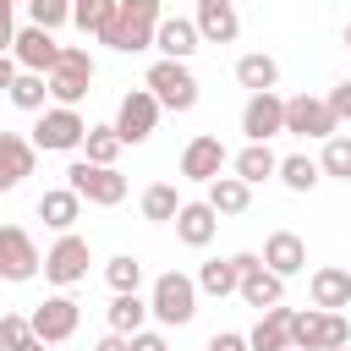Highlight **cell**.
Instances as JSON below:
<instances>
[{
    "instance_id": "obj_1",
    "label": "cell",
    "mask_w": 351,
    "mask_h": 351,
    "mask_svg": "<svg viewBox=\"0 0 351 351\" xmlns=\"http://www.w3.org/2000/svg\"><path fill=\"white\" fill-rule=\"evenodd\" d=\"M159 0H115V16L93 33L99 44H110L115 55H137L154 44V27H159Z\"/></svg>"
},
{
    "instance_id": "obj_2",
    "label": "cell",
    "mask_w": 351,
    "mask_h": 351,
    "mask_svg": "<svg viewBox=\"0 0 351 351\" xmlns=\"http://www.w3.org/2000/svg\"><path fill=\"white\" fill-rule=\"evenodd\" d=\"M148 318H159V324H192L197 318V280L192 274H181V269H165L159 280H154V291H148Z\"/></svg>"
},
{
    "instance_id": "obj_3",
    "label": "cell",
    "mask_w": 351,
    "mask_h": 351,
    "mask_svg": "<svg viewBox=\"0 0 351 351\" xmlns=\"http://www.w3.org/2000/svg\"><path fill=\"white\" fill-rule=\"evenodd\" d=\"M44 82H49V99H55V104L77 110V104L88 99V82H93V55H88L82 44H60V60H55V71H49Z\"/></svg>"
},
{
    "instance_id": "obj_4",
    "label": "cell",
    "mask_w": 351,
    "mask_h": 351,
    "mask_svg": "<svg viewBox=\"0 0 351 351\" xmlns=\"http://www.w3.org/2000/svg\"><path fill=\"white\" fill-rule=\"evenodd\" d=\"M340 346H351V324L340 313L307 307L291 318V351H340Z\"/></svg>"
},
{
    "instance_id": "obj_5",
    "label": "cell",
    "mask_w": 351,
    "mask_h": 351,
    "mask_svg": "<svg viewBox=\"0 0 351 351\" xmlns=\"http://www.w3.org/2000/svg\"><path fill=\"white\" fill-rule=\"evenodd\" d=\"M148 93L159 99V110L186 115V110L197 104V77L186 71V60H154V66H148Z\"/></svg>"
},
{
    "instance_id": "obj_6",
    "label": "cell",
    "mask_w": 351,
    "mask_h": 351,
    "mask_svg": "<svg viewBox=\"0 0 351 351\" xmlns=\"http://www.w3.org/2000/svg\"><path fill=\"white\" fill-rule=\"evenodd\" d=\"M66 186H71L82 203H99V208H115V203L126 197V176H121L115 165H88V159H77V165L66 170Z\"/></svg>"
},
{
    "instance_id": "obj_7",
    "label": "cell",
    "mask_w": 351,
    "mask_h": 351,
    "mask_svg": "<svg viewBox=\"0 0 351 351\" xmlns=\"http://www.w3.org/2000/svg\"><path fill=\"white\" fill-rule=\"evenodd\" d=\"M82 137H88V121H82L77 110H66V104H55V110H38L33 148H44V154H71V148H82Z\"/></svg>"
},
{
    "instance_id": "obj_8",
    "label": "cell",
    "mask_w": 351,
    "mask_h": 351,
    "mask_svg": "<svg viewBox=\"0 0 351 351\" xmlns=\"http://www.w3.org/2000/svg\"><path fill=\"white\" fill-rule=\"evenodd\" d=\"M154 126H159V99H154L148 88H132V93L121 99V110H115V137L137 148V143L154 137Z\"/></svg>"
},
{
    "instance_id": "obj_9",
    "label": "cell",
    "mask_w": 351,
    "mask_h": 351,
    "mask_svg": "<svg viewBox=\"0 0 351 351\" xmlns=\"http://www.w3.org/2000/svg\"><path fill=\"white\" fill-rule=\"evenodd\" d=\"M285 132L291 137H335L340 132V121H335V110H329V99H313V93H296V99H285Z\"/></svg>"
},
{
    "instance_id": "obj_10",
    "label": "cell",
    "mask_w": 351,
    "mask_h": 351,
    "mask_svg": "<svg viewBox=\"0 0 351 351\" xmlns=\"http://www.w3.org/2000/svg\"><path fill=\"white\" fill-rule=\"evenodd\" d=\"M38 269H44V258H38L33 236H27L22 225H0V280L22 285V280H33Z\"/></svg>"
},
{
    "instance_id": "obj_11",
    "label": "cell",
    "mask_w": 351,
    "mask_h": 351,
    "mask_svg": "<svg viewBox=\"0 0 351 351\" xmlns=\"http://www.w3.org/2000/svg\"><path fill=\"white\" fill-rule=\"evenodd\" d=\"M77 318H82V307H77L71 296H49V302H38V307H33L27 329H33V340L60 346V340H71V335H77Z\"/></svg>"
},
{
    "instance_id": "obj_12",
    "label": "cell",
    "mask_w": 351,
    "mask_h": 351,
    "mask_svg": "<svg viewBox=\"0 0 351 351\" xmlns=\"http://www.w3.org/2000/svg\"><path fill=\"white\" fill-rule=\"evenodd\" d=\"M11 60H16V71H38V77H49L55 71V60H60V44H55V33H44V27H16V38H11Z\"/></svg>"
},
{
    "instance_id": "obj_13",
    "label": "cell",
    "mask_w": 351,
    "mask_h": 351,
    "mask_svg": "<svg viewBox=\"0 0 351 351\" xmlns=\"http://www.w3.org/2000/svg\"><path fill=\"white\" fill-rule=\"evenodd\" d=\"M44 280H55L60 291L77 285V280H88V241H82L77 230H66V236L44 252Z\"/></svg>"
},
{
    "instance_id": "obj_14",
    "label": "cell",
    "mask_w": 351,
    "mask_h": 351,
    "mask_svg": "<svg viewBox=\"0 0 351 351\" xmlns=\"http://www.w3.org/2000/svg\"><path fill=\"white\" fill-rule=\"evenodd\" d=\"M241 132L247 143H269L285 132V99L269 88V93H247V110H241Z\"/></svg>"
},
{
    "instance_id": "obj_15",
    "label": "cell",
    "mask_w": 351,
    "mask_h": 351,
    "mask_svg": "<svg viewBox=\"0 0 351 351\" xmlns=\"http://www.w3.org/2000/svg\"><path fill=\"white\" fill-rule=\"evenodd\" d=\"M225 165H230V154H225V143H219L214 132H203V137H192V143L181 148V176H186V181H203V186H208Z\"/></svg>"
},
{
    "instance_id": "obj_16",
    "label": "cell",
    "mask_w": 351,
    "mask_h": 351,
    "mask_svg": "<svg viewBox=\"0 0 351 351\" xmlns=\"http://www.w3.org/2000/svg\"><path fill=\"white\" fill-rule=\"evenodd\" d=\"M192 27H197L203 44H236V33H241V22H236V0H197Z\"/></svg>"
},
{
    "instance_id": "obj_17",
    "label": "cell",
    "mask_w": 351,
    "mask_h": 351,
    "mask_svg": "<svg viewBox=\"0 0 351 351\" xmlns=\"http://www.w3.org/2000/svg\"><path fill=\"white\" fill-rule=\"evenodd\" d=\"M263 269L280 274V280L302 274V269H307V241H302L296 230H274V236L263 241Z\"/></svg>"
},
{
    "instance_id": "obj_18",
    "label": "cell",
    "mask_w": 351,
    "mask_h": 351,
    "mask_svg": "<svg viewBox=\"0 0 351 351\" xmlns=\"http://www.w3.org/2000/svg\"><path fill=\"white\" fill-rule=\"evenodd\" d=\"M197 27L186 22V16H159V27H154V49H159V60H192L197 55Z\"/></svg>"
},
{
    "instance_id": "obj_19",
    "label": "cell",
    "mask_w": 351,
    "mask_h": 351,
    "mask_svg": "<svg viewBox=\"0 0 351 351\" xmlns=\"http://www.w3.org/2000/svg\"><path fill=\"white\" fill-rule=\"evenodd\" d=\"M307 296H313V307H324V313H340V307H351V269H335V263L313 269V280H307Z\"/></svg>"
},
{
    "instance_id": "obj_20",
    "label": "cell",
    "mask_w": 351,
    "mask_h": 351,
    "mask_svg": "<svg viewBox=\"0 0 351 351\" xmlns=\"http://www.w3.org/2000/svg\"><path fill=\"white\" fill-rule=\"evenodd\" d=\"M236 296H241L247 307H258V313H263V307H280V302H285V280H280V274H269V269H263V258H258L252 269H241Z\"/></svg>"
},
{
    "instance_id": "obj_21",
    "label": "cell",
    "mask_w": 351,
    "mask_h": 351,
    "mask_svg": "<svg viewBox=\"0 0 351 351\" xmlns=\"http://www.w3.org/2000/svg\"><path fill=\"white\" fill-rule=\"evenodd\" d=\"M33 154L38 148L22 132H0V192L22 186V176H33Z\"/></svg>"
},
{
    "instance_id": "obj_22",
    "label": "cell",
    "mask_w": 351,
    "mask_h": 351,
    "mask_svg": "<svg viewBox=\"0 0 351 351\" xmlns=\"http://www.w3.org/2000/svg\"><path fill=\"white\" fill-rule=\"evenodd\" d=\"M291 307L280 302V307H263V318H258V329L247 335V351H291Z\"/></svg>"
},
{
    "instance_id": "obj_23",
    "label": "cell",
    "mask_w": 351,
    "mask_h": 351,
    "mask_svg": "<svg viewBox=\"0 0 351 351\" xmlns=\"http://www.w3.org/2000/svg\"><path fill=\"white\" fill-rule=\"evenodd\" d=\"M170 225H176V236H181L186 247H208V241H214V230H219V214H214L208 203H181Z\"/></svg>"
},
{
    "instance_id": "obj_24",
    "label": "cell",
    "mask_w": 351,
    "mask_h": 351,
    "mask_svg": "<svg viewBox=\"0 0 351 351\" xmlns=\"http://www.w3.org/2000/svg\"><path fill=\"white\" fill-rule=\"evenodd\" d=\"M38 219H44L49 230H60V236H66V230L82 219V197H77L71 186H49V192L38 197Z\"/></svg>"
},
{
    "instance_id": "obj_25",
    "label": "cell",
    "mask_w": 351,
    "mask_h": 351,
    "mask_svg": "<svg viewBox=\"0 0 351 351\" xmlns=\"http://www.w3.org/2000/svg\"><path fill=\"white\" fill-rule=\"evenodd\" d=\"M230 170H236V181L258 186V181H269V176L280 170V159H274V148H269V143H247V148L230 159Z\"/></svg>"
},
{
    "instance_id": "obj_26",
    "label": "cell",
    "mask_w": 351,
    "mask_h": 351,
    "mask_svg": "<svg viewBox=\"0 0 351 351\" xmlns=\"http://www.w3.org/2000/svg\"><path fill=\"white\" fill-rule=\"evenodd\" d=\"M203 203H208L214 214H247V203H252V186H247V181H236V176H214Z\"/></svg>"
},
{
    "instance_id": "obj_27",
    "label": "cell",
    "mask_w": 351,
    "mask_h": 351,
    "mask_svg": "<svg viewBox=\"0 0 351 351\" xmlns=\"http://www.w3.org/2000/svg\"><path fill=\"white\" fill-rule=\"evenodd\" d=\"M236 82H241L247 93H269V88L280 82V60H274V55H241V60H236Z\"/></svg>"
},
{
    "instance_id": "obj_28",
    "label": "cell",
    "mask_w": 351,
    "mask_h": 351,
    "mask_svg": "<svg viewBox=\"0 0 351 351\" xmlns=\"http://www.w3.org/2000/svg\"><path fill=\"white\" fill-rule=\"evenodd\" d=\"M143 324H148V302H143L137 291H126V296L110 302V335H126V340H132Z\"/></svg>"
},
{
    "instance_id": "obj_29",
    "label": "cell",
    "mask_w": 351,
    "mask_h": 351,
    "mask_svg": "<svg viewBox=\"0 0 351 351\" xmlns=\"http://www.w3.org/2000/svg\"><path fill=\"white\" fill-rule=\"evenodd\" d=\"M236 285H241L236 258H214V263H203V269H197V291H203V296H230Z\"/></svg>"
},
{
    "instance_id": "obj_30",
    "label": "cell",
    "mask_w": 351,
    "mask_h": 351,
    "mask_svg": "<svg viewBox=\"0 0 351 351\" xmlns=\"http://www.w3.org/2000/svg\"><path fill=\"white\" fill-rule=\"evenodd\" d=\"M291 192H313L318 181H324V170H318V159H307V154H285L280 159V170H274Z\"/></svg>"
},
{
    "instance_id": "obj_31",
    "label": "cell",
    "mask_w": 351,
    "mask_h": 351,
    "mask_svg": "<svg viewBox=\"0 0 351 351\" xmlns=\"http://www.w3.org/2000/svg\"><path fill=\"white\" fill-rule=\"evenodd\" d=\"M121 148H126V143L115 137V126H88V137H82V159H88V165H115Z\"/></svg>"
},
{
    "instance_id": "obj_32",
    "label": "cell",
    "mask_w": 351,
    "mask_h": 351,
    "mask_svg": "<svg viewBox=\"0 0 351 351\" xmlns=\"http://www.w3.org/2000/svg\"><path fill=\"white\" fill-rule=\"evenodd\" d=\"M176 208H181V197H176V186H170V181H154V186L143 192V219L170 225V219H176Z\"/></svg>"
},
{
    "instance_id": "obj_33",
    "label": "cell",
    "mask_w": 351,
    "mask_h": 351,
    "mask_svg": "<svg viewBox=\"0 0 351 351\" xmlns=\"http://www.w3.org/2000/svg\"><path fill=\"white\" fill-rule=\"evenodd\" d=\"M5 93H11V104H16V110H44V99H49V82H44L38 71H16V82H11Z\"/></svg>"
},
{
    "instance_id": "obj_34",
    "label": "cell",
    "mask_w": 351,
    "mask_h": 351,
    "mask_svg": "<svg viewBox=\"0 0 351 351\" xmlns=\"http://www.w3.org/2000/svg\"><path fill=\"white\" fill-rule=\"evenodd\" d=\"M104 280H110V291H115V296H126V291H137V285H143V263H137L132 252H121V258H110V263H104Z\"/></svg>"
},
{
    "instance_id": "obj_35",
    "label": "cell",
    "mask_w": 351,
    "mask_h": 351,
    "mask_svg": "<svg viewBox=\"0 0 351 351\" xmlns=\"http://www.w3.org/2000/svg\"><path fill=\"white\" fill-rule=\"evenodd\" d=\"M318 170H324V176H335V181H351V137H340V132H335V137L324 143Z\"/></svg>"
},
{
    "instance_id": "obj_36",
    "label": "cell",
    "mask_w": 351,
    "mask_h": 351,
    "mask_svg": "<svg viewBox=\"0 0 351 351\" xmlns=\"http://www.w3.org/2000/svg\"><path fill=\"white\" fill-rule=\"evenodd\" d=\"M110 16H115V0H71V22L82 33H99Z\"/></svg>"
},
{
    "instance_id": "obj_37",
    "label": "cell",
    "mask_w": 351,
    "mask_h": 351,
    "mask_svg": "<svg viewBox=\"0 0 351 351\" xmlns=\"http://www.w3.org/2000/svg\"><path fill=\"white\" fill-rule=\"evenodd\" d=\"M27 16H33V27L55 33L60 22H71V0H27Z\"/></svg>"
},
{
    "instance_id": "obj_38",
    "label": "cell",
    "mask_w": 351,
    "mask_h": 351,
    "mask_svg": "<svg viewBox=\"0 0 351 351\" xmlns=\"http://www.w3.org/2000/svg\"><path fill=\"white\" fill-rule=\"evenodd\" d=\"M27 335H33V329H27V318H22V313H5V318H0V346H5V351H16Z\"/></svg>"
},
{
    "instance_id": "obj_39",
    "label": "cell",
    "mask_w": 351,
    "mask_h": 351,
    "mask_svg": "<svg viewBox=\"0 0 351 351\" xmlns=\"http://www.w3.org/2000/svg\"><path fill=\"white\" fill-rule=\"evenodd\" d=\"M16 0H0V55H11V38H16Z\"/></svg>"
},
{
    "instance_id": "obj_40",
    "label": "cell",
    "mask_w": 351,
    "mask_h": 351,
    "mask_svg": "<svg viewBox=\"0 0 351 351\" xmlns=\"http://www.w3.org/2000/svg\"><path fill=\"white\" fill-rule=\"evenodd\" d=\"M329 110H335V121H351V77H346V82H335V93H329Z\"/></svg>"
},
{
    "instance_id": "obj_41",
    "label": "cell",
    "mask_w": 351,
    "mask_h": 351,
    "mask_svg": "<svg viewBox=\"0 0 351 351\" xmlns=\"http://www.w3.org/2000/svg\"><path fill=\"white\" fill-rule=\"evenodd\" d=\"M132 351H170V340L154 335V329H137V335H132Z\"/></svg>"
},
{
    "instance_id": "obj_42",
    "label": "cell",
    "mask_w": 351,
    "mask_h": 351,
    "mask_svg": "<svg viewBox=\"0 0 351 351\" xmlns=\"http://www.w3.org/2000/svg\"><path fill=\"white\" fill-rule=\"evenodd\" d=\"M203 351H247V335H230V329H225V335H214Z\"/></svg>"
},
{
    "instance_id": "obj_43",
    "label": "cell",
    "mask_w": 351,
    "mask_h": 351,
    "mask_svg": "<svg viewBox=\"0 0 351 351\" xmlns=\"http://www.w3.org/2000/svg\"><path fill=\"white\" fill-rule=\"evenodd\" d=\"M93 351H132V340H126V335H104Z\"/></svg>"
},
{
    "instance_id": "obj_44",
    "label": "cell",
    "mask_w": 351,
    "mask_h": 351,
    "mask_svg": "<svg viewBox=\"0 0 351 351\" xmlns=\"http://www.w3.org/2000/svg\"><path fill=\"white\" fill-rule=\"evenodd\" d=\"M11 82H16V60H11V55H0V88H11Z\"/></svg>"
},
{
    "instance_id": "obj_45",
    "label": "cell",
    "mask_w": 351,
    "mask_h": 351,
    "mask_svg": "<svg viewBox=\"0 0 351 351\" xmlns=\"http://www.w3.org/2000/svg\"><path fill=\"white\" fill-rule=\"evenodd\" d=\"M16 351H44V340H33V335H27V340H22Z\"/></svg>"
},
{
    "instance_id": "obj_46",
    "label": "cell",
    "mask_w": 351,
    "mask_h": 351,
    "mask_svg": "<svg viewBox=\"0 0 351 351\" xmlns=\"http://www.w3.org/2000/svg\"><path fill=\"white\" fill-rule=\"evenodd\" d=\"M346 44H351V27H346Z\"/></svg>"
},
{
    "instance_id": "obj_47",
    "label": "cell",
    "mask_w": 351,
    "mask_h": 351,
    "mask_svg": "<svg viewBox=\"0 0 351 351\" xmlns=\"http://www.w3.org/2000/svg\"><path fill=\"white\" fill-rule=\"evenodd\" d=\"M340 351H351V346H340Z\"/></svg>"
},
{
    "instance_id": "obj_48",
    "label": "cell",
    "mask_w": 351,
    "mask_h": 351,
    "mask_svg": "<svg viewBox=\"0 0 351 351\" xmlns=\"http://www.w3.org/2000/svg\"><path fill=\"white\" fill-rule=\"evenodd\" d=\"M0 351H5V346H0Z\"/></svg>"
}]
</instances>
